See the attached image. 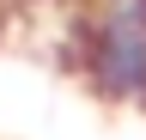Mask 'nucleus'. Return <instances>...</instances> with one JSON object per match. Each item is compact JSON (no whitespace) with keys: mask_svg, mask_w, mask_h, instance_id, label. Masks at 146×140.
Wrapping results in <instances>:
<instances>
[{"mask_svg":"<svg viewBox=\"0 0 146 140\" xmlns=\"http://www.w3.org/2000/svg\"><path fill=\"white\" fill-rule=\"evenodd\" d=\"M67 49L85 92L110 110H146V0H79Z\"/></svg>","mask_w":146,"mask_h":140,"instance_id":"1","label":"nucleus"},{"mask_svg":"<svg viewBox=\"0 0 146 140\" xmlns=\"http://www.w3.org/2000/svg\"><path fill=\"white\" fill-rule=\"evenodd\" d=\"M0 6H67V12H73L79 0H0Z\"/></svg>","mask_w":146,"mask_h":140,"instance_id":"2","label":"nucleus"}]
</instances>
